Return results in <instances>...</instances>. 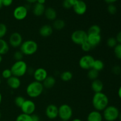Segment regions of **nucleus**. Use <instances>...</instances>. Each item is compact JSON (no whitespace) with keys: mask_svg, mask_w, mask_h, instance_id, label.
Instances as JSON below:
<instances>
[{"mask_svg":"<svg viewBox=\"0 0 121 121\" xmlns=\"http://www.w3.org/2000/svg\"><path fill=\"white\" fill-rule=\"evenodd\" d=\"M109 102L108 96L102 92L95 93L92 98V104L95 110L101 112L109 106Z\"/></svg>","mask_w":121,"mask_h":121,"instance_id":"nucleus-1","label":"nucleus"},{"mask_svg":"<svg viewBox=\"0 0 121 121\" xmlns=\"http://www.w3.org/2000/svg\"><path fill=\"white\" fill-rule=\"evenodd\" d=\"M43 85L42 83L37 81L31 82L26 87V93L31 98H36L40 96L44 91Z\"/></svg>","mask_w":121,"mask_h":121,"instance_id":"nucleus-2","label":"nucleus"},{"mask_svg":"<svg viewBox=\"0 0 121 121\" xmlns=\"http://www.w3.org/2000/svg\"><path fill=\"white\" fill-rule=\"evenodd\" d=\"M11 71L13 76L17 78L24 76L28 72V66L27 63L23 60L16 61L11 67Z\"/></svg>","mask_w":121,"mask_h":121,"instance_id":"nucleus-3","label":"nucleus"},{"mask_svg":"<svg viewBox=\"0 0 121 121\" xmlns=\"http://www.w3.org/2000/svg\"><path fill=\"white\" fill-rule=\"evenodd\" d=\"M38 44L36 41L28 40L23 41L20 47V51L24 55L31 56L35 54L38 50Z\"/></svg>","mask_w":121,"mask_h":121,"instance_id":"nucleus-4","label":"nucleus"},{"mask_svg":"<svg viewBox=\"0 0 121 121\" xmlns=\"http://www.w3.org/2000/svg\"><path fill=\"white\" fill-rule=\"evenodd\" d=\"M119 113L117 107L113 105L108 106L103 111V118L106 121H115L119 118Z\"/></svg>","mask_w":121,"mask_h":121,"instance_id":"nucleus-5","label":"nucleus"},{"mask_svg":"<svg viewBox=\"0 0 121 121\" xmlns=\"http://www.w3.org/2000/svg\"><path fill=\"white\" fill-rule=\"evenodd\" d=\"M73 117V109L70 105L63 104L59 107L58 117L61 121H69Z\"/></svg>","mask_w":121,"mask_h":121,"instance_id":"nucleus-6","label":"nucleus"},{"mask_svg":"<svg viewBox=\"0 0 121 121\" xmlns=\"http://www.w3.org/2000/svg\"><path fill=\"white\" fill-rule=\"evenodd\" d=\"M87 33L82 30H78L72 33L71 40L73 43L82 46L87 41Z\"/></svg>","mask_w":121,"mask_h":121,"instance_id":"nucleus-7","label":"nucleus"},{"mask_svg":"<svg viewBox=\"0 0 121 121\" xmlns=\"http://www.w3.org/2000/svg\"><path fill=\"white\" fill-rule=\"evenodd\" d=\"M95 58L90 54H86L82 57L79 61V65L80 68L84 70H90L93 67Z\"/></svg>","mask_w":121,"mask_h":121,"instance_id":"nucleus-8","label":"nucleus"},{"mask_svg":"<svg viewBox=\"0 0 121 121\" xmlns=\"http://www.w3.org/2000/svg\"><path fill=\"white\" fill-rule=\"evenodd\" d=\"M28 14V8L24 5H19L15 7L13 11V16L18 21L23 20L27 17Z\"/></svg>","mask_w":121,"mask_h":121,"instance_id":"nucleus-9","label":"nucleus"},{"mask_svg":"<svg viewBox=\"0 0 121 121\" xmlns=\"http://www.w3.org/2000/svg\"><path fill=\"white\" fill-rule=\"evenodd\" d=\"M20 109L23 113L31 115L35 112V109H36V105L32 100H30V99L26 100V99Z\"/></svg>","mask_w":121,"mask_h":121,"instance_id":"nucleus-10","label":"nucleus"},{"mask_svg":"<svg viewBox=\"0 0 121 121\" xmlns=\"http://www.w3.org/2000/svg\"><path fill=\"white\" fill-rule=\"evenodd\" d=\"M23 42V39L21 34L18 32H14L9 37V44L13 48H18L21 46Z\"/></svg>","mask_w":121,"mask_h":121,"instance_id":"nucleus-11","label":"nucleus"},{"mask_svg":"<svg viewBox=\"0 0 121 121\" xmlns=\"http://www.w3.org/2000/svg\"><path fill=\"white\" fill-rule=\"evenodd\" d=\"M45 113L48 119H55L59 115V107L54 104H50L46 107Z\"/></svg>","mask_w":121,"mask_h":121,"instance_id":"nucleus-12","label":"nucleus"},{"mask_svg":"<svg viewBox=\"0 0 121 121\" xmlns=\"http://www.w3.org/2000/svg\"><path fill=\"white\" fill-rule=\"evenodd\" d=\"M47 76H48V73L47 70L42 67L37 69L33 72V77L34 80L39 82L42 83Z\"/></svg>","mask_w":121,"mask_h":121,"instance_id":"nucleus-13","label":"nucleus"},{"mask_svg":"<svg viewBox=\"0 0 121 121\" xmlns=\"http://www.w3.org/2000/svg\"><path fill=\"white\" fill-rule=\"evenodd\" d=\"M72 8L76 14L82 15L86 13L87 11V5L83 0H78Z\"/></svg>","mask_w":121,"mask_h":121,"instance_id":"nucleus-14","label":"nucleus"},{"mask_svg":"<svg viewBox=\"0 0 121 121\" xmlns=\"http://www.w3.org/2000/svg\"><path fill=\"white\" fill-rule=\"evenodd\" d=\"M102 37L100 34H87V41L93 48L97 47L100 43Z\"/></svg>","mask_w":121,"mask_h":121,"instance_id":"nucleus-15","label":"nucleus"},{"mask_svg":"<svg viewBox=\"0 0 121 121\" xmlns=\"http://www.w3.org/2000/svg\"><path fill=\"white\" fill-rule=\"evenodd\" d=\"M7 85L12 89H18L21 86V80L20 78L12 76L7 80Z\"/></svg>","mask_w":121,"mask_h":121,"instance_id":"nucleus-16","label":"nucleus"},{"mask_svg":"<svg viewBox=\"0 0 121 121\" xmlns=\"http://www.w3.org/2000/svg\"><path fill=\"white\" fill-rule=\"evenodd\" d=\"M53 27L50 25L45 24L41 26L39 30V34L43 37H48L53 34Z\"/></svg>","mask_w":121,"mask_h":121,"instance_id":"nucleus-17","label":"nucleus"},{"mask_svg":"<svg viewBox=\"0 0 121 121\" xmlns=\"http://www.w3.org/2000/svg\"><path fill=\"white\" fill-rule=\"evenodd\" d=\"M103 119L102 114L96 110L91 111L87 117V121H103Z\"/></svg>","mask_w":121,"mask_h":121,"instance_id":"nucleus-18","label":"nucleus"},{"mask_svg":"<svg viewBox=\"0 0 121 121\" xmlns=\"http://www.w3.org/2000/svg\"><path fill=\"white\" fill-rule=\"evenodd\" d=\"M91 89L95 93L102 92L104 89V83L99 79H96L92 82Z\"/></svg>","mask_w":121,"mask_h":121,"instance_id":"nucleus-19","label":"nucleus"},{"mask_svg":"<svg viewBox=\"0 0 121 121\" xmlns=\"http://www.w3.org/2000/svg\"><path fill=\"white\" fill-rule=\"evenodd\" d=\"M44 14L46 18L50 21H54L56 20L57 12L56 9L52 7H48L46 8Z\"/></svg>","mask_w":121,"mask_h":121,"instance_id":"nucleus-20","label":"nucleus"},{"mask_svg":"<svg viewBox=\"0 0 121 121\" xmlns=\"http://www.w3.org/2000/svg\"><path fill=\"white\" fill-rule=\"evenodd\" d=\"M45 9H46V7L44 5L35 2L33 8V13L35 16L40 17L44 14Z\"/></svg>","mask_w":121,"mask_h":121,"instance_id":"nucleus-21","label":"nucleus"},{"mask_svg":"<svg viewBox=\"0 0 121 121\" xmlns=\"http://www.w3.org/2000/svg\"><path fill=\"white\" fill-rule=\"evenodd\" d=\"M56 83V79L52 76H48L46 79L42 82L44 88L51 89L55 85Z\"/></svg>","mask_w":121,"mask_h":121,"instance_id":"nucleus-22","label":"nucleus"},{"mask_svg":"<svg viewBox=\"0 0 121 121\" xmlns=\"http://www.w3.org/2000/svg\"><path fill=\"white\" fill-rule=\"evenodd\" d=\"M9 50V46L8 43L3 39H0V55L7 54Z\"/></svg>","mask_w":121,"mask_h":121,"instance_id":"nucleus-23","label":"nucleus"},{"mask_svg":"<svg viewBox=\"0 0 121 121\" xmlns=\"http://www.w3.org/2000/svg\"><path fill=\"white\" fill-rule=\"evenodd\" d=\"M104 67H105V65L102 60H100V59H96V60L95 59L94 63H93L92 69L99 72L104 69Z\"/></svg>","mask_w":121,"mask_h":121,"instance_id":"nucleus-24","label":"nucleus"},{"mask_svg":"<svg viewBox=\"0 0 121 121\" xmlns=\"http://www.w3.org/2000/svg\"><path fill=\"white\" fill-rule=\"evenodd\" d=\"M65 25H66V24L63 20L58 19V20H54V22H53V27L57 30H61L65 28Z\"/></svg>","mask_w":121,"mask_h":121,"instance_id":"nucleus-25","label":"nucleus"},{"mask_svg":"<svg viewBox=\"0 0 121 121\" xmlns=\"http://www.w3.org/2000/svg\"><path fill=\"white\" fill-rule=\"evenodd\" d=\"M99 74V72H98V71H96V70L93 69L92 68L88 70L87 76V78H88L90 80L93 81V80L98 79Z\"/></svg>","mask_w":121,"mask_h":121,"instance_id":"nucleus-26","label":"nucleus"},{"mask_svg":"<svg viewBox=\"0 0 121 121\" xmlns=\"http://www.w3.org/2000/svg\"><path fill=\"white\" fill-rule=\"evenodd\" d=\"M73 78V74L70 71H65L60 74V79L63 82H69Z\"/></svg>","mask_w":121,"mask_h":121,"instance_id":"nucleus-27","label":"nucleus"},{"mask_svg":"<svg viewBox=\"0 0 121 121\" xmlns=\"http://www.w3.org/2000/svg\"><path fill=\"white\" fill-rule=\"evenodd\" d=\"M101 33V28L98 25L95 24L89 28L87 31V34H100Z\"/></svg>","mask_w":121,"mask_h":121,"instance_id":"nucleus-28","label":"nucleus"},{"mask_svg":"<svg viewBox=\"0 0 121 121\" xmlns=\"http://www.w3.org/2000/svg\"><path fill=\"white\" fill-rule=\"evenodd\" d=\"M78 0H63V7L66 9H70L73 8Z\"/></svg>","mask_w":121,"mask_h":121,"instance_id":"nucleus-29","label":"nucleus"},{"mask_svg":"<svg viewBox=\"0 0 121 121\" xmlns=\"http://www.w3.org/2000/svg\"><path fill=\"white\" fill-rule=\"evenodd\" d=\"M15 121H33V120L31 116L22 113L17 117Z\"/></svg>","mask_w":121,"mask_h":121,"instance_id":"nucleus-30","label":"nucleus"},{"mask_svg":"<svg viewBox=\"0 0 121 121\" xmlns=\"http://www.w3.org/2000/svg\"><path fill=\"white\" fill-rule=\"evenodd\" d=\"M25 100H26V99L24 97L21 96H18L14 99V103L17 107L20 108L25 102Z\"/></svg>","mask_w":121,"mask_h":121,"instance_id":"nucleus-31","label":"nucleus"},{"mask_svg":"<svg viewBox=\"0 0 121 121\" xmlns=\"http://www.w3.org/2000/svg\"><path fill=\"white\" fill-rule=\"evenodd\" d=\"M106 44L110 48H114L118 44V42L116 40V38L110 37L106 41Z\"/></svg>","mask_w":121,"mask_h":121,"instance_id":"nucleus-32","label":"nucleus"},{"mask_svg":"<svg viewBox=\"0 0 121 121\" xmlns=\"http://www.w3.org/2000/svg\"><path fill=\"white\" fill-rule=\"evenodd\" d=\"M113 48L115 57L119 60H121V44H118Z\"/></svg>","mask_w":121,"mask_h":121,"instance_id":"nucleus-33","label":"nucleus"},{"mask_svg":"<svg viewBox=\"0 0 121 121\" xmlns=\"http://www.w3.org/2000/svg\"><path fill=\"white\" fill-rule=\"evenodd\" d=\"M7 33V27L5 24L0 23V39H2Z\"/></svg>","mask_w":121,"mask_h":121,"instance_id":"nucleus-34","label":"nucleus"},{"mask_svg":"<svg viewBox=\"0 0 121 121\" xmlns=\"http://www.w3.org/2000/svg\"><path fill=\"white\" fill-rule=\"evenodd\" d=\"M1 75H2V78L7 80V79L10 78L13 76V74H12V72L11 71L10 69H4L2 72Z\"/></svg>","mask_w":121,"mask_h":121,"instance_id":"nucleus-35","label":"nucleus"},{"mask_svg":"<svg viewBox=\"0 0 121 121\" xmlns=\"http://www.w3.org/2000/svg\"><path fill=\"white\" fill-rule=\"evenodd\" d=\"M24 54H22V52L20 50L19 51H16V52L14 53V59H15L16 61H20V60H22V59L24 57Z\"/></svg>","mask_w":121,"mask_h":121,"instance_id":"nucleus-36","label":"nucleus"},{"mask_svg":"<svg viewBox=\"0 0 121 121\" xmlns=\"http://www.w3.org/2000/svg\"><path fill=\"white\" fill-rule=\"evenodd\" d=\"M107 10L109 14L113 15V14H115L117 13V8L113 4H109V5L108 6Z\"/></svg>","mask_w":121,"mask_h":121,"instance_id":"nucleus-37","label":"nucleus"},{"mask_svg":"<svg viewBox=\"0 0 121 121\" xmlns=\"http://www.w3.org/2000/svg\"><path fill=\"white\" fill-rule=\"evenodd\" d=\"M81 48H82V50L83 52H89V51H91V50L93 48V47L91 46V44L87 42V41H86V43H85L83 44L82 45Z\"/></svg>","mask_w":121,"mask_h":121,"instance_id":"nucleus-38","label":"nucleus"},{"mask_svg":"<svg viewBox=\"0 0 121 121\" xmlns=\"http://www.w3.org/2000/svg\"><path fill=\"white\" fill-rule=\"evenodd\" d=\"M112 72L113 74H116V75H119V74H121V67L119 66H118V65L113 66L112 69Z\"/></svg>","mask_w":121,"mask_h":121,"instance_id":"nucleus-39","label":"nucleus"},{"mask_svg":"<svg viewBox=\"0 0 121 121\" xmlns=\"http://www.w3.org/2000/svg\"><path fill=\"white\" fill-rule=\"evenodd\" d=\"M2 1V5L5 7H9L11 5L13 2V0H1Z\"/></svg>","mask_w":121,"mask_h":121,"instance_id":"nucleus-40","label":"nucleus"},{"mask_svg":"<svg viewBox=\"0 0 121 121\" xmlns=\"http://www.w3.org/2000/svg\"><path fill=\"white\" fill-rule=\"evenodd\" d=\"M116 40L118 42V44H121V31L117 34L116 36Z\"/></svg>","mask_w":121,"mask_h":121,"instance_id":"nucleus-41","label":"nucleus"},{"mask_svg":"<svg viewBox=\"0 0 121 121\" xmlns=\"http://www.w3.org/2000/svg\"><path fill=\"white\" fill-rule=\"evenodd\" d=\"M31 118L32 120L33 121H40V117H39V115L36 114H34L33 113V115H31Z\"/></svg>","mask_w":121,"mask_h":121,"instance_id":"nucleus-42","label":"nucleus"},{"mask_svg":"<svg viewBox=\"0 0 121 121\" xmlns=\"http://www.w3.org/2000/svg\"><path fill=\"white\" fill-rule=\"evenodd\" d=\"M104 1L107 4H113V3L117 2L118 0H104Z\"/></svg>","mask_w":121,"mask_h":121,"instance_id":"nucleus-43","label":"nucleus"},{"mask_svg":"<svg viewBox=\"0 0 121 121\" xmlns=\"http://www.w3.org/2000/svg\"><path fill=\"white\" fill-rule=\"evenodd\" d=\"M37 3L40 4H43L44 5L45 2H46V0H37Z\"/></svg>","mask_w":121,"mask_h":121,"instance_id":"nucleus-44","label":"nucleus"},{"mask_svg":"<svg viewBox=\"0 0 121 121\" xmlns=\"http://www.w3.org/2000/svg\"><path fill=\"white\" fill-rule=\"evenodd\" d=\"M118 96H119V99L121 100V86L119 87V89H118Z\"/></svg>","mask_w":121,"mask_h":121,"instance_id":"nucleus-45","label":"nucleus"},{"mask_svg":"<svg viewBox=\"0 0 121 121\" xmlns=\"http://www.w3.org/2000/svg\"><path fill=\"white\" fill-rule=\"evenodd\" d=\"M28 3H35L37 2V0H26Z\"/></svg>","mask_w":121,"mask_h":121,"instance_id":"nucleus-46","label":"nucleus"},{"mask_svg":"<svg viewBox=\"0 0 121 121\" xmlns=\"http://www.w3.org/2000/svg\"><path fill=\"white\" fill-rule=\"evenodd\" d=\"M71 121H82L81 120V119H79V118H74V119H73V120H72Z\"/></svg>","mask_w":121,"mask_h":121,"instance_id":"nucleus-47","label":"nucleus"},{"mask_svg":"<svg viewBox=\"0 0 121 121\" xmlns=\"http://www.w3.org/2000/svg\"><path fill=\"white\" fill-rule=\"evenodd\" d=\"M2 94L0 92V105H1V102H2Z\"/></svg>","mask_w":121,"mask_h":121,"instance_id":"nucleus-48","label":"nucleus"},{"mask_svg":"<svg viewBox=\"0 0 121 121\" xmlns=\"http://www.w3.org/2000/svg\"><path fill=\"white\" fill-rule=\"evenodd\" d=\"M2 1L1 0H0V9H1V8L2 7Z\"/></svg>","mask_w":121,"mask_h":121,"instance_id":"nucleus-49","label":"nucleus"},{"mask_svg":"<svg viewBox=\"0 0 121 121\" xmlns=\"http://www.w3.org/2000/svg\"><path fill=\"white\" fill-rule=\"evenodd\" d=\"M2 56L1 55H0V63L2 62Z\"/></svg>","mask_w":121,"mask_h":121,"instance_id":"nucleus-50","label":"nucleus"},{"mask_svg":"<svg viewBox=\"0 0 121 121\" xmlns=\"http://www.w3.org/2000/svg\"><path fill=\"white\" fill-rule=\"evenodd\" d=\"M118 119H119V121H121V113H119V118H118Z\"/></svg>","mask_w":121,"mask_h":121,"instance_id":"nucleus-51","label":"nucleus"},{"mask_svg":"<svg viewBox=\"0 0 121 121\" xmlns=\"http://www.w3.org/2000/svg\"><path fill=\"white\" fill-rule=\"evenodd\" d=\"M1 111H0V119H1Z\"/></svg>","mask_w":121,"mask_h":121,"instance_id":"nucleus-52","label":"nucleus"},{"mask_svg":"<svg viewBox=\"0 0 121 121\" xmlns=\"http://www.w3.org/2000/svg\"><path fill=\"white\" fill-rule=\"evenodd\" d=\"M1 80L0 79V85H1Z\"/></svg>","mask_w":121,"mask_h":121,"instance_id":"nucleus-53","label":"nucleus"},{"mask_svg":"<svg viewBox=\"0 0 121 121\" xmlns=\"http://www.w3.org/2000/svg\"><path fill=\"white\" fill-rule=\"evenodd\" d=\"M120 75H121V74H120Z\"/></svg>","mask_w":121,"mask_h":121,"instance_id":"nucleus-54","label":"nucleus"},{"mask_svg":"<svg viewBox=\"0 0 121 121\" xmlns=\"http://www.w3.org/2000/svg\"><path fill=\"white\" fill-rule=\"evenodd\" d=\"M61 121V120H60V121Z\"/></svg>","mask_w":121,"mask_h":121,"instance_id":"nucleus-55","label":"nucleus"}]
</instances>
